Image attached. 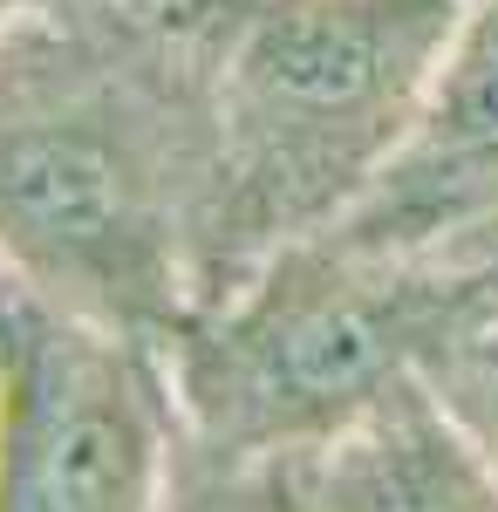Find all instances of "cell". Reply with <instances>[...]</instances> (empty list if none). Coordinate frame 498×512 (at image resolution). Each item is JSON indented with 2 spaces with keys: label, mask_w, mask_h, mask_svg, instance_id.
<instances>
[{
  "label": "cell",
  "mask_w": 498,
  "mask_h": 512,
  "mask_svg": "<svg viewBox=\"0 0 498 512\" xmlns=\"http://www.w3.org/2000/svg\"><path fill=\"white\" fill-rule=\"evenodd\" d=\"M423 376L437 383V396L464 417V431L485 444V458L498 465V315L471 308V315L423 355Z\"/></svg>",
  "instance_id": "obj_8"
},
{
  "label": "cell",
  "mask_w": 498,
  "mask_h": 512,
  "mask_svg": "<svg viewBox=\"0 0 498 512\" xmlns=\"http://www.w3.org/2000/svg\"><path fill=\"white\" fill-rule=\"evenodd\" d=\"M471 308L451 260L369 253L342 233L294 239L164 342L178 424L239 451H314L423 369Z\"/></svg>",
  "instance_id": "obj_2"
},
{
  "label": "cell",
  "mask_w": 498,
  "mask_h": 512,
  "mask_svg": "<svg viewBox=\"0 0 498 512\" xmlns=\"http://www.w3.org/2000/svg\"><path fill=\"white\" fill-rule=\"evenodd\" d=\"M28 7H35V0H0V55H7V41H14V28H21Z\"/></svg>",
  "instance_id": "obj_10"
},
{
  "label": "cell",
  "mask_w": 498,
  "mask_h": 512,
  "mask_svg": "<svg viewBox=\"0 0 498 512\" xmlns=\"http://www.w3.org/2000/svg\"><path fill=\"white\" fill-rule=\"evenodd\" d=\"M314 451H239L178 424V451L151 512H321Z\"/></svg>",
  "instance_id": "obj_7"
},
{
  "label": "cell",
  "mask_w": 498,
  "mask_h": 512,
  "mask_svg": "<svg viewBox=\"0 0 498 512\" xmlns=\"http://www.w3.org/2000/svg\"><path fill=\"white\" fill-rule=\"evenodd\" d=\"M178 171L137 82L21 76L0 89V260L69 315L171 342L192 315Z\"/></svg>",
  "instance_id": "obj_3"
},
{
  "label": "cell",
  "mask_w": 498,
  "mask_h": 512,
  "mask_svg": "<svg viewBox=\"0 0 498 512\" xmlns=\"http://www.w3.org/2000/svg\"><path fill=\"white\" fill-rule=\"evenodd\" d=\"M171 451L157 342L21 287L0 315V512H151Z\"/></svg>",
  "instance_id": "obj_4"
},
{
  "label": "cell",
  "mask_w": 498,
  "mask_h": 512,
  "mask_svg": "<svg viewBox=\"0 0 498 512\" xmlns=\"http://www.w3.org/2000/svg\"><path fill=\"white\" fill-rule=\"evenodd\" d=\"M451 267L464 274V287H471V301L498 315V226H485L478 239H464L458 253H451Z\"/></svg>",
  "instance_id": "obj_9"
},
{
  "label": "cell",
  "mask_w": 498,
  "mask_h": 512,
  "mask_svg": "<svg viewBox=\"0 0 498 512\" xmlns=\"http://www.w3.org/2000/svg\"><path fill=\"white\" fill-rule=\"evenodd\" d=\"M14 294H21V280H14V267L0 260V315H7V301H14Z\"/></svg>",
  "instance_id": "obj_11"
},
{
  "label": "cell",
  "mask_w": 498,
  "mask_h": 512,
  "mask_svg": "<svg viewBox=\"0 0 498 512\" xmlns=\"http://www.w3.org/2000/svg\"><path fill=\"white\" fill-rule=\"evenodd\" d=\"M205 253L226 280L335 233L417 123L471 0H226Z\"/></svg>",
  "instance_id": "obj_1"
},
{
  "label": "cell",
  "mask_w": 498,
  "mask_h": 512,
  "mask_svg": "<svg viewBox=\"0 0 498 512\" xmlns=\"http://www.w3.org/2000/svg\"><path fill=\"white\" fill-rule=\"evenodd\" d=\"M321 512H498V465L437 383L396 376L348 431L314 451Z\"/></svg>",
  "instance_id": "obj_6"
},
{
  "label": "cell",
  "mask_w": 498,
  "mask_h": 512,
  "mask_svg": "<svg viewBox=\"0 0 498 512\" xmlns=\"http://www.w3.org/2000/svg\"><path fill=\"white\" fill-rule=\"evenodd\" d=\"M498 226V0H471L389 171L335 233L369 253L437 260Z\"/></svg>",
  "instance_id": "obj_5"
}]
</instances>
